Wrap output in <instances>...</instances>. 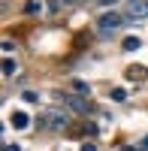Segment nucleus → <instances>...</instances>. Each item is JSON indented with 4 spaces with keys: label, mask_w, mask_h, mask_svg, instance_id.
Here are the masks:
<instances>
[{
    "label": "nucleus",
    "mask_w": 148,
    "mask_h": 151,
    "mask_svg": "<svg viewBox=\"0 0 148 151\" xmlns=\"http://www.w3.org/2000/svg\"><path fill=\"white\" fill-rule=\"evenodd\" d=\"M40 124H42L45 130H55V133H60V130H67L70 115H67V112H60V109H45L42 115H40Z\"/></svg>",
    "instance_id": "f257e3e1"
},
{
    "label": "nucleus",
    "mask_w": 148,
    "mask_h": 151,
    "mask_svg": "<svg viewBox=\"0 0 148 151\" xmlns=\"http://www.w3.org/2000/svg\"><path fill=\"white\" fill-rule=\"evenodd\" d=\"M124 21H127V18L118 15V12H103V15L97 18V30H100V33H112V30H118Z\"/></svg>",
    "instance_id": "f03ea898"
},
{
    "label": "nucleus",
    "mask_w": 148,
    "mask_h": 151,
    "mask_svg": "<svg viewBox=\"0 0 148 151\" xmlns=\"http://www.w3.org/2000/svg\"><path fill=\"white\" fill-rule=\"evenodd\" d=\"M64 100H67V106H70V109H76V112H88V103H85L79 94H67Z\"/></svg>",
    "instance_id": "7ed1b4c3"
},
{
    "label": "nucleus",
    "mask_w": 148,
    "mask_h": 151,
    "mask_svg": "<svg viewBox=\"0 0 148 151\" xmlns=\"http://www.w3.org/2000/svg\"><path fill=\"white\" fill-rule=\"evenodd\" d=\"M148 12V3H139V0H133V6H130V12H127V18L130 21H136V18H142Z\"/></svg>",
    "instance_id": "20e7f679"
},
{
    "label": "nucleus",
    "mask_w": 148,
    "mask_h": 151,
    "mask_svg": "<svg viewBox=\"0 0 148 151\" xmlns=\"http://www.w3.org/2000/svg\"><path fill=\"white\" fill-rule=\"evenodd\" d=\"M27 124H30V115H27V112H15V115H12V127H15V130H24Z\"/></svg>",
    "instance_id": "39448f33"
},
{
    "label": "nucleus",
    "mask_w": 148,
    "mask_h": 151,
    "mask_svg": "<svg viewBox=\"0 0 148 151\" xmlns=\"http://www.w3.org/2000/svg\"><path fill=\"white\" fill-rule=\"evenodd\" d=\"M139 45H142V40H139V36H127V40H124V52H136Z\"/></svg>",
    "instance_id": "423d86ee"
},
{
    "label": "nucleus",
    "mask_w": 148,
    "mask_h": 151,
    "mask_svg": "<svg viewBox=\"0 0 148 151\" xmlns=\"http://www.w3.org/2000/svg\"><path fill=\"white\" fill-rule=\"evenodd\" d=\"M127 76H130V79H145L148 70H145V67H142V70H139V67H130V70H127Z\"/></svg>",
    "instance_id": "0eeeda50"
},
{
    "label": "nucleus",
    "mask_w": 148,
    "mask_h": 151,
    "mask_svg": "<svg viewBox=\"0 0 148 151\" xmlns=\"http://www.w3.org/2000/svg\"><path fill=\"white\" fill-rule=\"evenodd\" d=\"M15 70H18V64H15L12 58H6V60H3V76H12Z\"/></svg>",
    "instance_id": "6e6552de"
},
{
    "label": "nucleus",
    "mask_w": 148,
    "mask_h": 151,
    "mask_svg": "<svg viewBox=\"0 0 148 151\" xmlns=\"http://www.w3.org/2000/svg\"><path fill=\"white\" fill-rule=\"evenodd\" d=\"M73 91H76V94H88V85H85V82H73Z\"/></svg>",
    "instance_id": "1a4fd4ad"
},
{
    "label": "nucleus",
    "mask_w": 148,
    "mask_h": 151,
    "mask_svg": "<svg viewBox=\"0 0 148 151\" xmlns=\"http://www.w3.org/2000/svg\"><path fill=\"white\" fill-rule=\"evenodd\" d=\"M124 97H127L124 88H115V91H112V100H124Z\"/></svg>",
    "instance_id": "9d476101"
},
{
    "label": "nucleus",
    "mask_w": 148,
    "mask_h": 151,
    "mask_svg": "<svg viewBox=\"0 0 148 151\" xmlns=\"http://www.w3.org/2000/svg\"><path fill=\"white\" fill-rule=\"evenodd\" d=\"M82 3H85V0H64V6H70V9L73 6H82Z\"/></svg>",
    "instance_id": "9b49d317"
},
{
    "label": "nucleus",
    "mask_w": 148,
    "mask_h": 151,
    "mask_svg": "<svg viewBox=\"0 0 148 151\" xmlns=\"http://www.w3.org/2000/svg\"><path fill=\"white\" fill-rule=\"evenodd\" d=\"M82 151H97V145H94V142H85V145H82Z\"/></svg>",
    "instance_id": "f8f14e48"
},
{
    "label": "nucleus",
    "mask_w": 148,
    "mask_h": 151,
    "mask_svg": "<svg viewBox=\"0 0 148 151\" xmlns=\"http://www.w3.org/2000/svg\"><path fill=\"white\" fill-rule=\"evenodd\" d=\"M112 3H118V0H97V6H112Z\"/></svg>",
    "instance_id": "ddd939ff"
},
{
    "label": "nucleus",
    "mask_w": 148,
    "mask_h": 151,
    "mask_svg": "<svg viewBox=\"0 0 148 151\" xmlns=\"http://www.w3.org/2000/svg\"><path fill=\"white\" fill-rule=\"evenodd\" d=\"M3 151H21L18 145H3Z\"/></svg>",
    "instance_id": "4468645a"
}]
</instances>
